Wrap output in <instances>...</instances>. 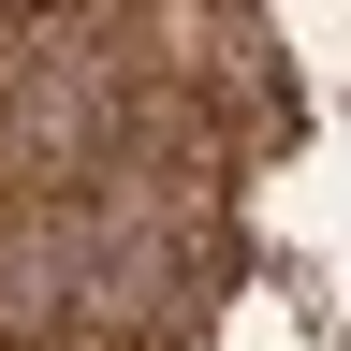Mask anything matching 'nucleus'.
<instances>
[{"instance_id": "obj_1", "label": "nucleus", "mask_w": 351, "mask_h": 351, "mask_svg": "<svg viewBox=\"0 0 351 351\" xmlns=\"http://www.w3.org/2000/svg\"><path fill=\"white\" fill-rule=\"evenodd\" d=\"M147 293H161V263L103 219H15L0 234V337H29V351L147 322Z\"/></svg>"}, {"instance_id": "obj_2", "label": "nucleus", "mask_w": 351, "mask_h": 351, "mask_svg": "<svg viewBox=\"0 0 351 351\" xmlns=\"http://www.w3.org/2000/svg\"><path fill=\"white\" fill-rule=\"evenodd\" d=\"M88 147H103V88H88V73H29L15 88V176H44V161H88Z\"/></svg>"}]
</instances>
